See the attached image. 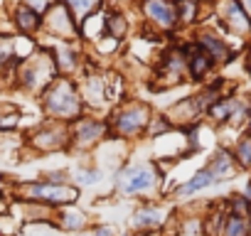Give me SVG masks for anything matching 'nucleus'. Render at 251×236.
Returning <instances> with one entry per match:
<instances>
[{
	"label": "nucleus",
	"instance_id": "27",
	"mask_svg": "<svg viewBox=\"0 0 251 236\" xmlns=\"http://www.w3.org/2000/svg\"><path fill=\"white\" fill-rule=\"evenodd\" d=\"M94 236H113V231L108 226H96L94 229Z\"/></svg>",
	"mask_w": 251,
	"mask_h": 236
},
{
	"label": "nucleus",
	"instance_id": "21",
	"mask_svg": "<svg viewBox=\"0 0 251 236\" xmlns=\"http://www.w3.org/2000/svg\"><path fill=\"white\" fill-rule=\"evenodd\" d=\"M234 160L236 165H251V136H244L239 143H236V150H234Z\"/></svg>",
	"mask_w": 251,
	"mask_h": 236
},
{
	"label": "nucleus",
	"instance_id": "11",
	"mask_svg": "<svg viewBox=\"0 0 251 236\" xmlns=\"http://www.w3.org/2000/svg\"><path fill=\"white\" fill-rule=\"evenodd\" d=\"M212 185H217V177L209 172V167H204V170H200L197 175H192L185 185L175 187V197H190V194H195V192H200V189H207V187H212Z\"/></svg>",
	"mask_w": 251,
	"mask_h": 236
},
{
	"label": "nucleus",
	"instance_id": "20",
	"mask_svg": "<svg viewBox=\"0 0 251 236\" xmlns=\"http://www.w3.org/2000/svg\"><path fill=\"white\" fill-rule=\"evenodd\" d=\"M173 128V123L168 121V116H151V121H148V128H146V133L151 136V138H158V136H163V133H168Z\"/></svg>",
	"mask_w": 251,
	"mask_h": 236
},
{
	"label": "nucleus",
	"instance_id": "3",
	"mask_svg": "<svg viewBox=\"0 0 251 236\" xmlns=\"http://www.w3.org/2000/svg\"><path fill=\"white\" fill-rule=\"evenodd\" d=\"M151 121V108L146 103H128V106H121L108 123V138H133L146 133Z\"/></svg>",
	"mask_w": 251,
	"mask_h": 236
},
{
	"label": "nucleus",
	"instance_id": "7",
	"mask_svg": "<svg viewBox=\"0 0 251 236\" xmlns=\"http://www.w3.org/2000/svg\"><path fill=\"white\" fill-rule=\"evenodd\" d=\"M143 13L148 15V20H153L158 27L165 30H170L177 23V10L170 0H143Z\"/></svg>",
	"mask_w": 251,
	"mask_h": 236
},
{
	"label": "nucleus",
	"instance_id": "14",
	"mask_svg": "<svg viewBox=\"0 0 251 236\" xmlns=\"http://www.w3.org/2000/svg\"><path fill=\"white\" fill-rule=\"evenodd\" d=\"M207 167H209V172L217 177V182H222V180H229V175H231L234 167H236V160H234L231 153L219 150V153L212 158V163H209Z\"/></svg>",
	"mask_w": 251,
	"mask_h": 236
},
{
	"label": "nucleus",
	"instance_id": "16",
	"mask_svg": "<svg viewBox=\"0 0 251 236\" xmlns=\"http://www.w3.org/2000/svg\"><path fill=\"white\" fill-rule=\"evenodd\" d=\"M214 62H229V47L224 45V40L214 37V35H200V42H197Z\"/></svg>",
	"mask_w": 251,
	"mask_h": 236
},
{
	"label": "nucleus",
	"instance_id": "26",
	"mask_svg": "<svg viewBox=\"0 0 251 236\" xmlns=\"http://www.w3.org/2000/svg\"><path fill=\"white\" fill-rule=\"evenodd\" d=\"M27 8H32V10L40 15V13H45V10H50V8H52V0H30Z\"/></svg>",
	"mask_w": 251,
	"mask_h": 236
},
{
	"label": "nucleus",
	"instance_id": "32",
	"mask_svg": "<svg viewBox=\"0 0 251 236\" xmlns=\"http://www.w3.org/2000/svg\"><path fill=\"white\" fill-rule=\"evenodd\" d=\"M249 74H251V52H249Z\"/></svg>",
	"mask_w": 251,
	"mask_h": 236
},
{
	"label": "nucleus",
	"instance_id": "15",
	"mask_svg": "<svg viewBox=\"0 0 251 236\" xmlns=\"http://www.w3.org/2000/svg\"><path fill=\"white\" fill-rule=\"evenodd\" d=\"M86 221H89L86 214L79 212V209L62 207V209L57 212V224H59V229H64V231H79V229L86 226Z\"/></svg>",
	"mask_w": 251,
	"mask_h": 236
},
{
	"label": "nucleus",
	"instance_id": "30",
	"mask_svg": "<svg viewBox=\"0 0 251 236\" xmlns=\"http://www.w3.org/2000/svg\"><path fill=\"white\" fill-rule=\"evenodd\" d=\"M249 136H251V113H249Z\"/></svg>",
	"mask_w": 251,
	"mask_h": 236
},
{
	"label": "nucleus",
	"instance_id": "1",
	"mask_svg": "<svg viewBox=\"0 0 251 236\" xmlns=\"http://www.w3.org/2000/svg\"><path fill=\"white\" fill-rule=\"evenodd\" d=\"M42 106L54 121H62V123H74L76 118H81V111H84V101L76 86L67 79L50 84V89L42 94Z\"/></svg>",
	"mask_w": 251,
	"mask_h": 236
},
{
	"label": "nucleus",
	"instance_id": "5",
	"mask_svg": "<svg viewBox=\"0 0 251 236\" xmlns=\"http://www.w3.org/2000/svg\"><path fill=\"white\" fill-rule=\"evenodd\" d=\"M69 136H72L69 145L91 148L99 141L108 138V123L106 121H96V118H76L74 123H69Z\"/></svg>",
	"mask_w": 251,
	"mask_h": 236
},
{
	"label": "nucleus",
	"instance_id": "22",
	"mask_svg": "<svg viewBox=\"0 0 251 236\" xmlns=\"http://www.w3.org/2000/svg\"><path fill=\"white\" fill-rule=\"evenodd\" d=\"M103 25H106L108 37H123V32H126V20L121 15H111L108 20H103Z\"/></svg>",
	"mask_w": 251,
	"mask_h": 236
},
{
	"label": "nucleus",
	"instance_id": "18",
	"mask_svg": "<svg viewBox=\"0 0 251 236\" xmlns=\"http://www.w3.org/2000/svg\"><path fill=\"white\" fill-rule=\"evenodd\" d=\"M40 15L32 10V8H27V5H20L18 10H15V25L20 27V32H25V35H30V32H35L37 27H40Z\"/></svg>",
	"mask_w": 251,
	"mask_h": 236
},
{
	"label": "nucleus",
	"instance_id": "2",
	"mask_svg": "<svg viewBox=\"0 0 251 236\" xmlns=\"http://www.w3.org/2000/svg\"><path fill=\"white\" fill-rule=\"evenodd\" d=\"M20 194L23 202H37V204H47L52 209H62V207H72L79 197V189L67 185V182H25L18 185L15 189Z\"/></svg>",
	"mask_w": 251,
	"mask_h": 236
},
{
	"label": "nucleus",
	"instance_id": "9",
	"mask_svg": "<svg viewBox=\"0 0 251 236\" xmlns=\"http://www.w3.org/2000/svg\"><path fill=\"white\" fill-rule=\"evenodd\" d=\"M207 113L214 118L217 123H226V121L236 123V121H241V116L246 113V108H244L236 98H217V101L207 108Z\"/></svg>",
	"mask_w": 251,
	"mask_h": 236
},
{
	"label": "nucleus",
	"instance_id": "29",
	"mask_svg": "<svg viewBox=\"0 0 251 236\" xmlns=\"http://www.w3.org/2000/svg\"><path fill=\"white\" fill-rule=\"evenodd\" d=\"M244 10H249V13H251V0H244Z\"/></svg>",
	"mask_w": 251,
	"mask_h": 236
},
{
	"label": "nucleus",
	"instance_id": "4",
	"mask_svg": "<svg viewBox=\"0 0 251 236\" xmlns=\"http://www.w3.org/2000/svg\"><path fill=\"white\" fill-rule=\"evenodd\" d=\"M158 182H160L158 167L143 163V165H133V167H128V170H123V172L118 175L116 187H118L121 194H146V192L155 189Z\"/></svg>",
	"mask_w": 251,
	"mask_h": 236
},
{
	"label": "nucleus",
	"instance_id": "13",
	"mask_svg": "<svg viewBox=\"0 0 251 236\" xmlns=\"http://www.w3.org/2000/svg\"><path fill=\"white\" fill-rule=\"evenodd\" d=\"M165 221V214L155 204H146L133 214V226L136 229H158Z\"/></svg>",
	"mask_w": 251,
	"mask_h": 236
},
{
	"label": "nucleus",
	"instance_id": "17",
	"mask_svg": "<svg viewBox=\"0 0 251 236\" xmlns=\"http://www.w3.org/2000/svg\"><path fill=\"white\" fill-rule=\"evenodd\" d=\"M222 236H251V221L249 216L241 214H226L224 226H222Z\"/></svg>",
	"mask_w": 251,
	"mask_h": 236
},
{
	"label": "nucleus",
	"instance_id": "31",
	"mask_svg": "<svg viewBox=\"0 0 251 236\" xmlns=\"http://www.w3.org/2000/svg\"><path fill=\"white\" fill-rule=\"evenodd\" d=\"M3 212H5V204H3V202H0V214H3Z\"/></svg>",
	"mask_w": 251,
	"mask_h": 236
},
{
	"label": "nucleus",
	"instance_id": "10",
	"mask_svg": "<svg viewBox=\"0 0 251 236\" xmlns=\"http://www.w3.org/2000/svg\"><path fill=\"white\" fill-rule=\"evenodd\" d=\"M222 10H224L226 25L234 32H249L251 30V20H249V15H246V10H244V5L239 3V0H226Z\"/></svg>",
	"mask_w": 251,
	"mask_h": 236
},
{
	"label": "nucleus",
	"instance_id": "25",
	"mask_svg": "<svg viewBox=\"0 0 251 236\" xmlns=\"http://www.w3.org/2000/svg\"><path fill=\"white\" fill-rule=\"evenodd\" d=\"M101 180V170H96V167H91V170H79L76 172V182L79 185H94V182H99Z\"/></svg>",
	"mask_w": 251,
	"mask_h": 236
},
{
	"label": "nucleus",
	"instance_id": "23",
	"mask_svg": "<svg viewBox=\"0 0 251 236\" xmlns=\"http://www.w3.org/2000/svg\"><path fill=\"white\" fill-rule=\"evenodd\" d=\"M62 3H64L69 10H74L76 18H81V15H86V13L99 3V0H62Z\"/></svg>",
	"mask_w": 251,
	"mask_h": 236
},
{
	"label": "nucleus",
	"instance_id": "24",
	"mask_svg": "<svg viewBox=\"0 0 251 236\" xmlns=\"http://www.w3.org/2000/svg\"><path fill=\"white\" fill-rule=\"evenodd\" d=\"M84 98L89 101V103H101L103 101V91H101V84H99V79H94L91 84H89V89L84 91Z\"/></svg>",
	"mask_w": 251,
	"mask_h": 236
},
{
	"label": "nucleus",
	"instance_id": "19",
	"mask_svg": "<svg viewBox=\"0 0 251 236\" xmlns=\"http://www.w3.org/2000/svg\"><path fill=\"white\" fill-rule=\"evenodd\" d=\"M175 10H177V20L180 23H192L195 15H197V0H177Z\"/></svg>",
	"mask_w": 251,
	"mask_h": 236
},
{
	"label": "nucleus",
	"instance_id": "6",
	"mask_svg": "<svg viewBox=\"0 0 251 236\" xmlns=\"http://www.w3.org/2000/svg\"><path fill=\"white\" fill-rule=\"evenodd\" d=\"M30 143L37 148V150H62L72 143V136H69V123H62V121H54V123H45L42 128L35 131V136L30 138Z\"/></svg>",
	"mask_w": 251,
	"mask_h": 236
},
{
	"label": "nucleus",
	"instance_id": "28",
	"mask_svg": "<svg viewBox=\"0 0 251 236\" xmlns=\"http://www.w3.org/2000/svg\"><path fill=\"white\" fill-rule=\"evenodd\" d=\"M244 199L251 204V182H249V185H246V189H244Z\"/></svg>",
	"mask_w": 251,
	"mask_h": 236
},
{
	"label": "nucleus",
	"instance_id": "8",
	"mask_svg": "<svg viewBox=\"0 0 251 236\" xmlns=\"http://www.w3.org/2000/svg\"><path fill=\"white\" fill-rule=\"evenodd\" d=\"M45 25H47V30H52L54 35H62V37L76 32V23L72 18V10L64 3H54L50 8V13L45 18Z\"/></svg>",
	"mask_w": 251,
	"mask_h": 236
},
{
	"label": "nucleus",
	"instance_id": "12",
	"mask_svg": "<svg viewBox=\"0 0 251 236\" xmlns=\"http://www.w3.org/2000/svg\"><path fill=\"white\" fill-rule=\"evenodd\" d=\"M212 64H214V59H212L200 45H195V47L190 49V54H187V71H190L192 79H202V76L212 69Z\"/></svg>",
	"mask_w": 251,
	"mask_h": 236
}]
</instances>
